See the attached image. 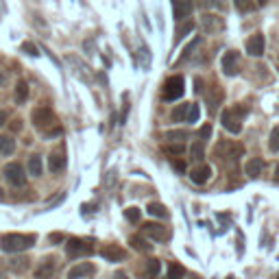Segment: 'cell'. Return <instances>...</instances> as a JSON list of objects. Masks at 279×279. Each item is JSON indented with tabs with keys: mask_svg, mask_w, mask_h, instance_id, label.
<instances>
[{
	"mask_svg": "<svg viewBox=\"0 0 279 279\" xmlns=\"http://www.w3.org/2000/svg\"><path fill=\"white\" fill-rule=\"evenodd\" d=\"M223 72L227 77H236L240 72V55L236 50H227L223 55Z\"/></svg>",
	"mask_w": 279,
	"mask_h": 279,
	"instance_id": "7",
	"label": "cell"
},
{
	"mask_svg": "<svg viewBox=\"0 0 279 279\" xmlns=\"http://www.w3.org/2000/svg\"><path fill=\"white\" fill-rule=\"evenodd\" d=\"M164 151L168 153V155H179V153H183V144H168V146H164Z\"/></svg>",
	"mask_w": 279,
	"mask_h": 279,
	"instance_id": "35",
	"label": "cell"
},
{
	"mask_svg": "<svg viewBox=\"0 0 279 279\" xmlns=\"http://www.w3.org/2000/svg\"><path fill=\"white\" fill-rule=\"evenodd\" d=\"M22 50H24V53H28L31 57H38L40 53H38V46H35V44H31V42H24L22 44Z\"/></svg>",
	"mask_w": 279,
	"mask_h": 279,
	"instance_id": "37",
	"label": "cell"
},
{
	"mask_svg": "<svg viewBox=\"0 0 279 279\" xmlns=\"http://www.w3.org/2000/svg\"><path fill=\"white\" fill-rule=\"evenodd\" d=\"M210 137H212V124L207 122V124H203V127L199 129V140L205 142V140H210Z\"/></svg>",
	"mask_w": 279,
	"mask_h": 279,
	"instance_id": "34",
	"label": "cell"
},
{
	"mask_svg": "<svg viewBox=\"0 0 279 279\" xmlns=\"http://www.w3.org/2000/svg\"><path fill=\"white\" fill-rule=\"evenodd\" d=\"M275 181L279 183V164H277V168H275Z\"/></svg>",
	"mask_w": 279,
	"mask_h": 279,
	"instance_id": "44",
	"label": "cell"
},
{
	"mask_svg": "<svg viewBox=\"0 0 279 279\" xmlns=\"http://www.w3.org/2000/svg\"><path fill=\"white\" fill-rule=\"evenodd\" d=\"M11 129H13V131H20V129H22V120H13Z\"/></svg>",
	"mask_w": 279,
	"mask_h": 279,
	"instance_id": "42",
	"label": "cell"
},
{
	"mask_svg": "<svg viewBox=\"0 0 279 279\" xmlns=\"http://www.w3.org/2000/svg\"><path fill=\"white\" fill-rule=\"evenodd\" d=\"M96 273V266L90 262H83V264H77V266H72L68 270V279H87Z\"/></svg>",
	"mask_w": 279,
	"mask_h": 279,
	"instance_id": "11",
	"label": "cell"
},
{
	"mask_svg": "<svg viewBox=\"0 0 279 279\" xmlns=\"http://www.w3.org/2000/svg\"><path fill=\"white\" fill-rule=\"evenodd\" d=\"M0 279H3V275H0Z\"/></svg>",
	"mask_w": 279,
	"mask_h": 279,
	"instance_id": "48",
	"label": "cell"
},
{
	"mask_svg": "<svg viewBox=\"0 0 279 279\" xmlns=\"http://www.w3.org/2000/svg\"><path fill=\"white\" fill-rule=\"evenodd\" d=\"M264 46H266V40H264L262 33H253L251 38L247 40V53L251 57H262Z\"/></svg>",
	"mask_w": 279,
	"mask_h": 279,
	"instance_id": "10",
	"label": "cell"
},
{
	"mask_svg": "<svg viewBox=\"0 0 279 279\" xmlns=\"http://www.w3.org/2000/svg\"><path fill=\"white\" fill-rule=\"evenodd\" d=\"M65 253L68 258H85V255L94 253V247L90 240H81V238H70L65 242Z\"/></svg>",
	"mask_w": 279,
	"mask_h": 279,
	"instance_id": "5",
	"label": "cell"
},
{
	"mask_svg": "<svg viewBox=\"0 0 279 279\" xmlns=\"http://www.w3.org/2000/svg\"><path fill=\"white\" fill-rule=\"evenodd\" d=\"M31 120L35 124V129L44 133V137L61 135V127H59V122H57V116H55V112L48 105H40L38 109H33Z\"/></svg>",
	"mask_w": 279,
	"mask_h": 279,
	"instance_id": "1",
	"label": "cell"
},
{
	"mask_svg": "<svg viewBox=\"0 0 279 279\" xmlns=\"http://www.w3.org/2000/svg\"><path fill=\"white\" fill-rule=\"evenodd\" d=\"M53 275H55V258L42 260V264L35 268V277L38 279H53Z\"/></svg>",
	"mask_w": 279,
	"mask_h": 279,
	"instance_id": "14",
	"label": "cell"
},
{
	"mask_svg": "<svg viewBox=\"0 0 279 279\" xmlns=\"http://www.w3.org/2000/svg\"><path fill=\"white\" fill-rule=\"evenodd\" d=\"M11 268L13 270H24V268H28V260H13Z\"/></svg>",
	"mask_w": 279,
	"mask_h": 279,
	"instance_id": "38",
	"label": "cell"
},
{
	"mask_svg": "<svg viewBox=\"0 0 279 279\" xmlns=\"http://www.w3.org/2000/svg\"><path fill=\"white\" fill-rule=\"evenodd\" d=\"M245 116H247V107L245 105H233V107H227L223 114H220V122H223V129H227L229 133L238 135L242 131V122H245Z\"/></svg>",
	"mask_w": 279,
	"mask_h": 279,
	"instance_id": "3",
	"label": "cell"
},
{
	"mask_svg": "<svg viewBox=\"0 0 279 279\" xmlns=\"http://www.w3.org/2000/svg\"><path fill=\"white\" fill-rule=\"evenodd\" d=\"M183 92H186V81L183 77H170L161 87V98L164 100H179L183 96Z\"/></svg>",
	"mask_w": 279,
	"mask_h": 279,
	"instance_id": "4",
	"label": "cell"
},
{
	"mask_svg": "<svg viewBox=\"0 0 279 279\" xmlns=\"http://www.w3.org/2000/svg\"><path fill=\"white\" fill-rule=\"evenodd\" d=\"M16 151V140L11 135H0V153L3 155H13Z\"/></svg>",
	"mask_w": 279,
	"mask_h": 279,
	"instance_id": "20",
	"label": "cell"
},
{
	"mask_svg": "<svg viewBox=\"0 0 279 279\" xmlns=\"http://www.w3.org/2000/svg\"><path fill=\"white\" fill-rule=\"evenodd\" d=\"M210 177H212V168L210 166L192 168V172H190V179H192V183H196V186H203Z\"/></svg>",
	"mask_w": 279,
	"mask_h": 279,
	"instance_id": "16",
	"label": "cell"
},
{
	"mask_svg": "<svg viewBox=\"0 0 279 279\" xmlns=\"http://www.w3.org/2000/svg\"><path fill=\"white\" fill-rule=\"evenodd\" d=\"M268 3V0H258V5H266Z\"/></svg>",
	"mask_w": 279,
	"mask_h": 279,
	"instance_id": "47",
	"label": "cell"
},
{
	"mask_svg": "<svg viewBox=\"0 0 279 279\" xmlns=\"http://www.w3.org/2000/svg\"><path fill=\"white\" fill-rule=\"evenodd\" d=\"M192 28H194V22L190 20V22H183V24L179 26V31H177V38H175V44H179L183 38H186L188 33H192Z\"/></svg>",
	"mask_w": 279,
	"mask_h": 279,
	"instance_id": "29",
	"label": "cell"
},
{
	"mask_svg": "<svg viewBox=\"0 0 279 279\" xmlns=\"http://www.w3.org/2000/svg\"><path fill=\"white\" fill-rule=\"evenodd\" d=\"M100 255L107 262H122L124 258H127V251H124L122 247H118V245H105L100 249Z\"/></svg>",
	"mask_w": 279,
	"mask_h": 279,
	"instance_id": "12",
	"label": "cell"
},
{
	"mask_svg": "<svg viewBox=\"0 0 279 279\" xmlns=\"http://www.w3.org/2000/svg\"><path fill=\"white\" fill-rule=\"evenodd\" d=\"M159 270H161V262L159 260H149V262H146V277L155 279L159 275Z\"/></svg>",
	"mask_w": 279,
	"mask_h": 279,
	"instance_id": "27",
	"label": "cell"
},
{
	"mask_svg": "<svg viewBox=\"0 0 279 279\" xmlns=\"http://www.w3.org/2000/svg\"><path fill=\"white\" fill-rule=\"evenodd\" d=\"M203 5L210 7V9H218V11H223L225 7H227L225 0H203Z\"/></svg>",
	"mask_w": 279,
	"mask_h": 279,
	"instance_id": "33",
	"label": "cell"
},
{
	"mask_svg": "<svg viewBox=\"0 0 279 279\" xmlns=\"http://www.w3.org/2000/svg\"><path fill=\"white\" fill-rule=\"evenodd\" d=\"M146 210H149V214L155 216V218H168V210L161 203H151Z\"/></svg>",
	"mask_w": 279,
	"mask_h": 279,
	"instance_id": "26",
	"label": "cell"
},
{
	"mask_svg": "<svg viewBox=\"0 0 279 279\" xmlns=\"http://www.w3.org/2000/svg\"><path fill=\"white\" fill-rule=\"evenodd\" d=\"M28 98V85H26V81H18V85H16V102H26Z\"/></svg>",
	"mask_w": 279,
	"mask_h": 279,
	"instance_id": "24",
	"label": "cell"
},
{
	"mask_svg": "<svg viewBox=\"0 0 279 279\" xmlns=\"http://www.w3.org/2000/svg\"><path fill=\"white\" fill-rule=\"evenodd\" d=\"M242 153H245V149L242 146H238V144H231V142H220L218 144V149H216V157H220V159H231V161H236Z\"/></svg>",
	"mask_w": 279,
	"mask_h": 279,
	"instance_id": "8",
	"label": "cell"
},
{
	"mask_svg": "<svg viewBox=\"0 0 279 279\" xmlns=\"http://www.w3.org/2000/svg\"><path fill=\"white\" fill-rule=\"evenodd\" d=\"M194 83H196V92H203V81H201V79H196Z\"/></svg>",
	"mask_w": 279,
	"mask_h": 279,
	"instance_id": "43",
	"label": "cell"
},
{
	"mask_svg": "<svg viewBox=\"0 0 279 279\" xmlns=\"http://www.w3.org/2000/svg\"><path fill=\"white\" fill-rule=\"evenodd\" d=\"M7 118H9V116H7V112H5V109H0V127H3V124L7 122Z\"/></svg>",
	"mask_w": 279,
	"mask_h": 279,
	"instance_id": "40",
	"label": "cell"
},
{
	"mask_svg": "<svg viewBox=\"0 0 279 279\" xmlns=\"http://www.w3.org/2000/svg\"><path fill=\"white\" fill-rule=\"evenodd\" d=\"M144 233L146 236H151L153 240H157V242H168L170 240V231L166 229L164 225H157V223H146L144 227Z\"/></svg>",
	"mask_w": 279,
	"mask_h": 279,
	"instance_id": "9",
	"label": "cell"
},
{
	"mask_svg": "<svg viewBox=\"0 0 279 279\" xmlns=\"http://www.w3.org/2000/svg\"><path fill=\"white\" fill-rule=\"evenodd\" d=\"M164 137H166V140H170V142L181 144L183 140H188V137H190V133H188V131H181V129H175V131H168V133H166Z\"/></svg>",
	"mask_w": 279,
	"mask_h": 279,
	"instance_id": "25",
	"label": "cell"
},
{
	"mask_svg": "<svg viewBox=\"0 0 279 279\" xmlns=\"http://www.w3.org/2000/svg\"><path fill=\"white\" fill-rule=\"evenodd\" d=\"M190 155H192L194 161H203V159H205V142L196 140V142L190 146Z\"/></svg>",
	"mask_w": 279,
	"mask_h": 279,
	"instance_id": "23",
	"label": "cell"
},
{
	"mask_svg": "<svg viewBox=\"0 0 279 279\" xmlns=\"http://www.w3.org/2000/svg\"><path fill=\"white\" fill-rule=\"evenodd\" d=\"M245 170H247V175H249L251 179L260 177L262 170H264V161H262V157H253V159H249V161H247V166H245Z\"/></svg>",
	"mask_w": 279,
	"mask_h": 279,
	"instance_id": "17",
	"label": "cell"
},
{
	"mask_svg": "<svg viewBox=\"0 0 279 279\" xmlns=\"http://www.w3.org/2000/svg\"><path fill=\"white\" fill-rule=\"evenodd\" d=\"M35 233H5L0 238V251L3 253H22L35 245Z\"/></svg>",
	"mask_w": 279,
	"mask_h": 279,
	"instance_id": "2",
	"label": "cell"
},
{
	"mask_svg": "<svg viewBox=\"0 0 279 279\" xmlns=\"http://www.w3.org/2000/svg\"><path fill=\"white\" fill-rule=\"evenodd\" d=\"M277 279H279V275H277Z\"/></svg>",
	"mask_w": 279,
	"mask_h": 279,
	"instance_id": "49",
	"label": "cell"
},
{
	"mask_svg": "<svg viewBox=\"0 0 279 279\" xmlns=\"http://www.w3.org/2000/svg\"><path fill=\"white\" fill-rule=\"evenodd\" d=\"M0 201H5V192H3V190H0Z\"/></svg>",
	"mask_w": 279,
	"mask_h": 279,
	"instance_id": "46",
	"label": "cell"
},
{
	"mask_svg": "<svg viewBox=\"0 0 279 279\" xmlns=\"http://www.w3.org/2000/svg\"><path fill=\"white\" fill-rule=\"evenodd\" d=\"M172 168L183 175V172H186V161H183V159H172Z\"/></svg>",
	"mask_w": 279,
	"mask_h": 279,
	"instance_id": "39",
	"label": "cell"
},
{
	"mask_svg": "<svg viewBox=\"0 0 279 279\" xmlns=\"http://www.w3.org/2000/svg\"><path fill=\"white\" fill-rule=\"evenodd\" d=\"M268 149L273 153H279V127H275L270 131V137H268Z\"/></svg>",
	"mask_w": 279,
	"mask_h": 279,
	"instance_id": "31",
	"label": "cell"
},
{
	"mask_svg": "<svg viewBox=\"0 0 279 279\" xmlns=\"http://www.w3.org/2000/svg\"><path fill=\"white\" fill-rule=\"evenodd\" d=\"M188 109H190V102H186V105H179V107L172 112V120H175V122H186Z\"/></svg>",
	"mask_w": 279,
	"mask_h": 279,
	"instance_id": "28",
	"label": "cell"
},
{
	"mask_svg": "<svg viewBox=\"0 0 279 279\" xmlns=\"http://www.w3.org/2000/svg\"><path fill=\"white\" fill-rule=\"evenodd\" d=\"M26 168H28V175H33V177H40V175H42V157H40V155H31V157H28Z\"/></svg>",
	"mask_w": 279,
	"mask_h": 279,
	"instance_id": "22",
	"label": "cell"
},
{
	"mask_svg": "<svg viewBox=\"0 0 279 279\" xmlns=\"http://www.w3.org/2000/svg\"><path fill=\"white\" fill-rule=\"evenodd\" d=\"M129 242H131V247H133L135 251H142V253H151L153 251V245H149V242H146L144 238H140V236H131Z\"/></svg>",
	"mask_w": 279,
	"mask_h": 279,
	"instance_id": "21",
	"label": "cell"
},
{
	"mask_svg": "<svg viewBox=\"0 0 279 279\" xmlns=\"http://www.w3.org/2000/svg\"><path fill=\"white\" fill-rule=\"evenodd\" d=\"M50 240H53V242H61L63 236H61V233H50Z\"/></svg>",
	"mask_w": 279,
	"mask_h": 279,
	"instance_id": "41",
	"label": "cell"
},
{
	"mask_svg": "<svg viewBox=\"0 0 279 279\" xmlns=\"http://www.w3.org/2000/svg\"><path fill=\"white\" fill-rule=\"evenodd\" d=\"M116 279H127V275H122V273H118V275H116Z\"/></svg>",
	"mask_w": 279,
	"mask_h": 279,
	"instance_id": "45",
	"label": "cell"
},
{
	"mask_svg": "<svg viewBox=\"0 0 279 279\" xmlns=\"http://www.w3.org/2000/svg\"><path fill=\"white\" fill-rule=\"evenodd\" d=\"M203 26H205V31H210V33H218V31H223V20L218 16H205Z\"/></svg>",
	"mask_w": 279,
	"mask_h": 279,
	"instance_id": "18",
	"label": "cell"
},
{
	"mask_svg": "<svg viewBox=\"0 0 279 279\" xmlns=\"http://www.w3.org/2000/svg\"><path fill=\"white\" fill-rule=\"evenodd\" d=\"M48 168H50V172H61L65 168V153H63V149H57V151L50 153Z\"/></svg>",
	"mask_w": 279,
	"mask_h": 279,
	"instance_id": "13",
	"label": "cell"
},
{
	"mask_svg": "<svg viewBox=\"0 0 279 279\" xmlns=\"http://www.w3.org/2000/svg\"><path fill=\"white\" fill-rule=\"evenodd\" d=\"M172 11L177 20H186L192 13V0H172Z\"/></svg>",
	"mask_w": 279,
	"mask_h": 279,
	"instance_id": "15",
	"label": "cell"
},
{
	"mask_svg": "<svg viewBox=\"0 0 279 279\" xmlns=\"http://www.w3.org/2000/svg\"><path fill=\"white\" fill-rule=\"evenodd\" d=\"M236 5H238L240 11H251L258 3H253V0H236Z\"/></svg>",
	"mask_w": 279,
	"mask_h": 279,
	"instance_id": "36",
	"label": "cell"
},
{
	"mask_svg": "<svg viewBox=\"0 0 279 279\" xmlns=\"http://www.w3.org/2000/svg\"><path fill=\"white\" fill-rule=\"evenodd\" d=\"M124 218H127L129 223H140L142 212H140V207H127V210H124Z\"/></svg>",
	"mask_w": 279,
	"mask_h": 279,
	"instance_id": "30",
	"label": "cell"
},
{
	"mask_svg": "<svg viewBox=\"0 0 279 279\" xmlns=\"http://www.w3.org/2000/svg\"><path fill=\"white\" fill-rule=\"evenodd\" d=\"M183 275H186V268H183L179 262H170L164 279H183Z\"/></svg>",
	"mask_w": 279,
	"mask_h": 279,
	"instance_id": "19",
	"label": "cell"
},
{
	"mask_svg": "<svg viewBox=\"0 0 279 279\" xmlns=\"http://www.w3.org/2000/svg\"><path fill=\"white\" fill-rule=\"evenodd\" d=\"M5 179L11 183V186L16 188H22L26 183V172L24 168H22V164H18V161H11V164L5 166Z\"/></svg>",
	"mask_w": 279,
	"mask_h": 279,
	"instance_id": "6",
	"label": "cell"
},
{
	"mask_svg": "<svg viewBox=\"0 0 279 279\" xmlns=\"http://www.w3.org/2000/svg\"><path fill=\"white\" fill-rule=\"evenodd\" d=\"M199 116H201V107L196 105V102H190V109H188V118H186V122H196V120H199Z\"/></svg>",
	"mask_w": 279,
	"mask_h": 279,
	"instance_id": "32",
	"label": "cell"
}]
</instances>
